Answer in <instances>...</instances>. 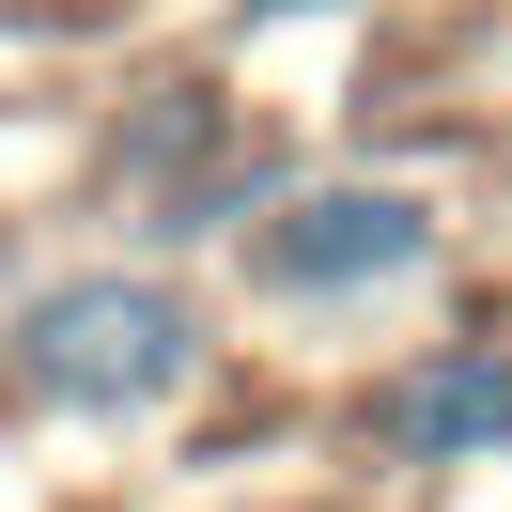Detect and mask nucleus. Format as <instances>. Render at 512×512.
Segmentation results:
<instances>
[{"mask_svg":"<svg viewBox=\"0 0 512 512\" xmlns=\"http://www.w3.org/2000/svg\"><path fill=\"white\" fill-rule=\"evenodd\" d=\"M0 388L47 419H94V435H125V419H171L218 388V311H202L171 264H32V280L0 295Z\"/></svg>","mask_w":512,"mask_h":512,"instance_id":"f257e3e1","label":"nucleus"},{"mask_svg":"<svg viewBox=\"0 0 512 512\" xmlns=\"http://www.w3.org/2000/svg\"><path fill=\"white\" fill-rule=\"evenodd\" d=\"M450 249H466L450 233V187H419V171H295L233 233V264H249L264 311H388V295L450 280Z\"/></svg>","mask_w":512,"mask_h":512,"instance_id":"f03ea898","label":"nucleus"},{"mask_svg":"<svg viewBox=\"0 0 512 512\" xmlns=\"http://www.w3.org/2000/svg\"><path fill=\"white\" fill-rule=\"evenodd\" d=\"M357 450L404 466V481L512 466V326H435V342H404L357 388Z\"/></svg>","mask_w":512,"mask_h":512,"instance_id":"7ed1b4c3","label":"nucleus"},{"mask_svg":"<svg viewBox=\"0 0 512 512\" xmlns=\"http://www.w3.org/2000/svg\"><path fill=\"white\" fill-rule=\"evenodd\" d=\"M218 140H249V109H233V78H140L125 109L94 125V202H109V233H140L171 187H187Z\"/></svg>","mask_w":512,"mask_h":512,"instance_id":"20e7f679","label":"nucleus"},{"mask_svg":"<svg viewBox=\"0 0 512 512\" xmlns=\"http://www.w3.org/2000/svg\"><path fill=\"white\" fill-rule=\"evenodd\" d=\"M280 16H357V0H249V32H280Z\"/></svg>","mask_w":512,"mask_h":512,"instance_id":"39448f33","label":"nucleus"}]
</instances>
